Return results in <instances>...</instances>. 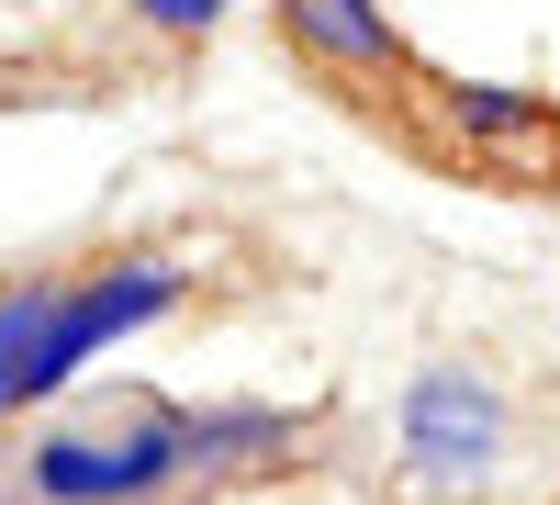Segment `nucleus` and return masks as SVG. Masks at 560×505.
I'll list each match as a JSON object with an SVG mask.
<instances>
[{"instance_id": "nucleus-5", "label": "nucleus", "mask_w": 560, "mask_h": 505, "mask_svg": "<svg viewBox=\"0 0 560 505\" xmlns=\"http://www.w3.org/2000/svg\"><path fill=\"white\" fill-rule=\"evenodd\" d=\"M179 416H191V483L258 472V461H280L303 438V416H280V404H179Z\"/></svg>"}, {"instance_id": "nucleus-2", "label": "nucleus", "mask_w": 560, "mask_h": 505, "mask_svg": "<svg viewBox=\"0 0 560 505\" xmlns=\"http://www.w3.org/2000/svg\"><path fill=\"white\" fill-rule=\"evenodd\" d=\"M191 483V416L158 393L90 404L34 438V505H168Z\"/></svg>"}, {"instance_id": "nucleus-7", "label": "nucleus", "mask_w": 560, "mask_h": 505, "mask_svg": "<svg viewBox=\"0 0 560 505\" xmlns=\"http://www.w3.org/2000/svg\"><path fill=\"white\" fill-rule=\"evenodd\" d=\"M124 12L147 23V34H168V45H202L224 12H236V0H124Z\"/></svg>"}, {"instance_id": "nucleus-1", "label": "nucleus", "mask_w": 560, "mask_h": 505, "mask_svg": "<svg viewBox=\"0 0 560 505\" xmlns=\"http://www.w3.org/2000/svg\"><path fill=\"white\" fill-rule=\"evenodd\" d=\"M191 269L135 248V259H102V269H34V282L0 292V416L68 393L90 359H113L124 337H147L158 314H179Z\"/></svg>"}, {"instance_id": "nucleus-6", "label": "nucleus", "mask_w": 560, "mask_h": 505, "mask_svg": "<svg viewBox=\"0 0 560 505\" xmlns=\"http://www.w3.org/2000/svg\"><path fill=\"white\" fill-rule=\"evenodd\" d=\"M438 102V124L459 135V147H538L549 135V102H527V90H504V79H415Z\"/></svg>"}, {"instance_id": "nucleus-4", "label": "nucleus", "mask_w": 560, "mask_h": 505, "mask_svg": "<svg viewBox=\"0 0 560 505\" xmlns=\"http://www.w3.org/2000/svg\"><path fill=\"white\" fill-rule=\"evenodd\" d=\"M280 45H292L303 68L348 79V90H415L427 68H415V45L393 23V0H269Z\"/></svg>"}, {"instance_id": "nucleus-3", "label": "nucleus", "mask_w": 560, "mask_h": 505, "mask_svg": "<svg viewBox=\"0 0 560 505\" xmlns=\"http://www.w3.org/2000/svg\"><path fill=\"white\" fill-rule=\"evenodd\" d=\"M404 472L427 494H493L504 472H516V404H504L493 371H471V359H427V371L404 382Z\"/></svg>"}]
</instances>
